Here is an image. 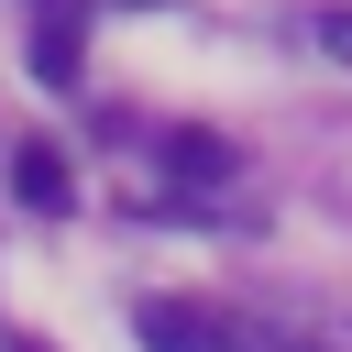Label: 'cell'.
<instances>
[{
    "label": "cell",
    "instance_id": "cell-1",
    "mask_svg": "<svg viewBox=\"0 0 352 352\" xmlns=\"http://www.w3.org/2000/svg\"><path fill=\"white\" fill-rule=\"evenodd\" d=\"M132 341L143 352H231V319L209 297H132Z\"/></svg>",
    "mask_w": 352,
    "mask_h": 352
},
{
    "label": "cell",
    "instance_id": "cell-2",
    "mask_svg": "<svg viewBox=\"0 0 352 352\" xmlns=\"http://www.w3.org/2000/svg\"><path fill=\"white\" fill-rule=\"evenodd\" d=\"M11 198H22L33 220H66V209H77V165H66L55 143H22V154H11Z\"/></svg>",
    "mask_w": 352,
    "mask_h": 352
},
{
    "label": "cell",
    "instance_id": "cell-3",
    "mask_svg": "<svg viewBox=\"0 0 352 352\" xmlns=\"http://www.w3.org/2000/svg\"><path fill=\"white\" fill-rule=\"evenodd\" d=\"M77 66H88V11H77V0H44V22H33V77H44V88H77Z\"/></svg>",
    "mask_w": 352,
    "mask_h": 352
},
{
    "label": "cell",
    "instance_id": "cell-4",
    "mask_svg": "<svg viewBox=\"0 0 352 352\" xmlns=\"http://www.w3.org/2000/svg\"><path fill=\"white\" fill-rule=\"evenodd\" d=\"M165 176H176V187H231L242 154H231L209 121H176V132H165Z\"/></svg>",
    "mask_w": 352,
    "mask_h": 352
},
{
    "label": "cell",
    "instance_id": "cell-5",
    "mask_svg": "<svg viewBox=\"0 0 352 352\" xmlns=\"http://www.w3.org/2000/svg\"><path fill=\"white\" fill-rule=\"evenodd\" d=\"M308 33H319V55H341V66H352V11H319Z\"/></svg>",
    "mask_w": 352,
    "mask_h": 352
},
{
    "label": "cell",
    "instance_id": "cell-6",
    "mask_svg": "<svg viewBox=\"0 0 352 352\" xmlns=\"http://www.w3.org/2000/svg\"><path fill=\"white\" fill-rule=\"evenodd\" d=\"M132 11H165V0H132Z\"/></svg>",
    "mask_w": 352,
    "mask_h": 352
}]
</instances>
